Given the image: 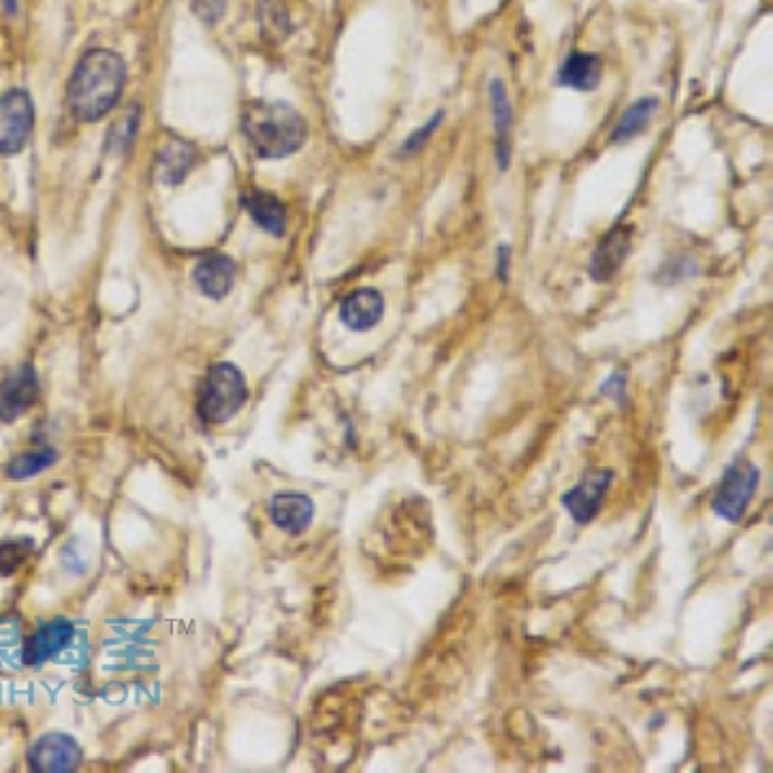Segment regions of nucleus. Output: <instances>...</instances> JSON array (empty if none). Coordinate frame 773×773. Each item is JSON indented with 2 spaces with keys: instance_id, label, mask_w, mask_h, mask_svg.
Here are the masks:
<instances>
[{
  "instance_id": "obj_3",
  "label": "nucleus",
  "mask_w": 773,
  "mask_h": 773,
  "mask_svg": "<svg viewBox=\"0 0 773 773\" xmlns=\"http://www.w3.org/2000/svg\"><path fill=\"white\" fill-rule=\"evenodd\" d=\"M248 402V385L242 372L229 361H220L207 372L197 392V415L207 426H222L240 413Z\"/></svg>"
},
{
  "instance_id": "obj_10",
  "label": "nucleus",
  "mask_w": 773,
  "mask_h": 773,
  "mask_svg": "<svg viewBox=\"0 0 773 773\" xmlns=\"http://www.w3.org/2000/svg\"><path fill=\"white\" fill-rule=\"evenodd\" d=\"M269 515L278 532L299 536L315 521V503L304 493H276L269 503Z\"/></svg>"
},
{
  "instance_id": "obj_14",
  "label": "nucleus",
  "mask_w": 773,
  "mask_h": 773,
  "mask_svg": "<svg viewBox=\"0 0 773 773\" xmlns=\"http://www.w3.org/2000/svg\"><path fill=\"white\" fill-rule=\"evenodd\" d=\"M194 284L209 299H225L235 284V261L225 253H209L194 269Z\"/></svg>"
},
{
  "instance_id": "obj_16",
  "label": "nucleus",
  "mask_w": 773,
  "mask_h": 773,
  "mask_svg": "<svg viewBox=\"0 0 773 773\" xmlns=\"http://www.w3.org/2000/svg\"><path fill=\"white\" fill-rule=\"evenodd\" d=\"M242 207L250 214V220L255 222L263 233L282 238L287 233V207L282 204V199L274 197L269 191H248L242 197Z\"/></svg>"
},
{
  "instance_id": "obj_13",
  "label": "nucleus",
  "mask_w": 773,
  "mask_h": 773,
  "mask_svg": "<svg viewBox=\"0 0 773 773\" xmlns=\"http://www.w3.org/2000/svg\"><path fill=\"white\" fill-rule=\"evenodd\" d=\"M632 248V233L626 227H614L598 242L590 258V278L594 282H611L622 271Z\"/></svg>"
},
{
  "instance_id": "obj_25",
  "label": "nucleus",
  "mask_w": 773,
  "mask_h": 773,
  "mask_svg": "<svg viewBox=\"0 0 773 773\" xmlns=\"http://www.w3.org/2000/svg\"><path fill=\"white\" fill-rule=\"evenodd\" d=\"M0 5H3V11L9 13V16H16L21 9V0H0Z\"/></svg>"
},
{
  "instance_id": "obj_9",
  "label": "nucleus",
  "mask_w": 773,
  "mask_h": 773,
  "mask_svg": "<svg viewBox=\"0 0 773 773\" xmlns=\"http://www.w3.org/2000/svg\"><path fill=\"white\" fill-rule=\"evenodd\" d=\"M611 483H614V472L611 470H590L585 472L573 490H568L562 496V506L568 508V513L573 515L577 524H590L601 511L606 493H609Z\"/></svg>"
},
{
  "instance_id": "obj_6",
  "label": "nucleus",
  "mask_w": 773,
  "mask_h": 773,
  "mask_svg": "<svg viewBox=\"0 0 773 773\" xmlns=\"http://www.w3.org/2000/svg\"><path fill=\"white\" fill-rule=\"evenodd\" d=\"M41 382L34 364H21L0 379V423H16L39 402Z\"/></svg>"
},
{
  "instance_id": "obj_21",
  "label": "nucleus",
  "mask_w": 773,
  "mask_h": 773,
  "mask_svg": "<svg viewBox=\"0 0 773 773\" xmlns=\"http://www.w3.org/2000/svg\"><path fill=\"white\" fill-rule=\"evenodd\" d=\"M34 549L32 539H9L0 541V577H11L16 570L24 568Z\"/></svg>"
},
{
  "instance_id": "obj_20",
  "label": "nucleus",
  "mask_w": 773,
  "mask_h": 773,
  "mask_svg": "<svg viewBox=\"0 0 773 773\" xmlns=\"http://www.w3.org/2000/svg\"><path fill=\"white\" fill-rule=\"evenodd\" d=\"M139 124H142V109H139V103H132V107L124 109V114L111 124L109 129L107 150L111 155H124V152L132 150L139 132Z\"/></svg>"
},
{
  "instance_id": "obj_2",
  "label": "nucleus",
  "mask_w": 773,
  "mask_h": 773,
  "mask_svg": "<svg viewBox=\"0 0 773 773\" xmlns=\"http://www.w3.org/2000/svg\"><path fill=\"white\" fill-rule=\"evenodd\" d=\"M242 132L258 158H289L308 139V124L289 103L253 101L242 111Z\"/></svg>"
},
{
  "instance_id": "obj_7",
  "label": "nucleus",
  "mask_w": 773,
  "mask_h": 773,
  "mask_svg": "<svg viewBox=\"0 0 773 773\" xmlns=\"http://www.w3.org/2000/svg\"><path fill=\"white\" fill-rule=\"evenodd\" d=\"M26 761L37 773H73L83 763V748L73 735L47 733L32 745Z\"/></svg>"
},
{
  "instance_id": "obj_19",
  "label": "nucleus",
  "mask_w": 773,
  "mask_h": 773,
  "mask_svg": "<svg viewBox=\"0 0 773 773\" xmlns=\"http://www.w3.org/2000/svg\"><path fill=\"white\" fill-rule=\"evenodd\" d=\"M654 111H658V99H643L632 103V107L622 114V120L616 122L614 132H611V142L622 145L626 139L637 137L639 132H645L647 124H650V120L654 116Z\"/></svg>"
},
{
  "instance_id": "obj_24",
  "label": "nucleus",
  "mask_w": 773,
  "mask_h": 773,
  "mask_svg": "<svg viewBox=\"0 0 773 773\" xmlns=\"http://www.w3.org/2000/svg\"><path fill=\"white\" fill-rule=\"evenodd\" d=\"M508 255H511V248L500 246L498 248V276L503 278V282L508 278Z\"/></svg>"
},
{
  "instance_id": "obj_17",
  "label": "nucleus",
  "mask_w": 773,
  "mask_h": 773,
  "mask_svg": "<svg viewBox=\"0 0 773 773\" xmlns=\"http://www.w3.org/2000/svg\"><path fill=\"white\" fill-rule=\"evenodd\" d=\"M601 83V58L590 52H573L557 73V86L590 93Z\"/></svg>"
},
{
  "instance_id": "obj_23",
  "label": "nucleus",
  "mask_w": 773,
  "mask_h": 773,
  "mask_svg": "<svg viewBox=\"0 0 773 773\" xmlns=\"http://www.w3.org/2000/svg\"><path fill=\"white\" fill-rule=\"evenodd\" d=\"M227 0H194V13L204 21V24H217L225 16Z\"/></svg>"
},
{
  "instance_id": "obj_11",
  "label": "nucleus",
  "mask_w": 773,
  "mask_h": 773,
  "mask_svg": "<svg viewBox=\"0 0 773 773\" xmlns=\"http://www.w3.org/2000/svg\"><path fill=\"white\" fill-rule=\"evenodd\" d=\"M382 317H385V297L379 289H357L340 302V323L351 333H369L382 323Z\"/></svg>"
},
{
  "instance_id": "obj_18",
  "label": "nucleus",
  "mask_w": 773,
  "mask_h": 773,
  "mask_svg": "<svg viewBox=\"0 0 773 773\" xmlns=\"http://www.w3.org/2000/svg\"><path fill=\"white\" fill-rule=\"evenodd\" d=\"M54 464H58V449L39 447L34 451H24V454L13 457L11 462L5 464V477L13 479V483H24V479L37 477Z\"/></svg>"
},
{
  "instance_id": "obj_5",
  "label": "nucleus",
  "mask_w": 773,
  "mask_h": 773,
  "mask_svg": "<svg viewBox=\"0 0 773 773\" xmlns=\"http://www.w3.org/2000/svg\"><path fill=\"white\" fill-rule=\"evenodd\" d=\"M34 132V103L21 88L0 96V155H16L29 145Z\"/></svg>"
},
{
  "instance_id": "obj_15",
  "label": "nucleus",
  "mask_w": 773,
  "mask_h": 773,
  "mask_svg": "<svg viewBox=\"0 0 773 773\" xmlns=\"http://www.w3.org/2000/svg\"><path fill=\"white\" fill-rule=\"evenodd\" d=\"M490 103H493V127H496V160L498 169L508 171L511 165V132H513V109L508 101L503 80L490 83Z\"/></svg>"
},
{
  "instance_id": "obj_12",
  "label": "nucleus",
  "mask_w": 773,
  "mask_h": 773,
  "mask_svg": "<svg viewBox=\"0 0 773 773\" xmlns=\"http://www.w3.org/2000/svg\"><path fill=\"white\" fill-rule=\"evenodd\" d=\"M197 163H199L197 145L184 137L171 135L163 142V148L158 150V158H155L158 180L163 186H178L180 180L189 176Z\"/></svg>"
},
{
  "instance_id": "obj_1",
  "label": "nucleus",
  "mask_w": 773,
  "mask_h": 773,
  "mask_svg": "<svg viewBox=\"0 0 773 773\" xmlns=\"http://www.w3.org/2000/svg\"><path fill=\"white\" fill-rule=\"evenodd\" d=\"M127 67L111 50H88L67 83V107L78 122H99L122 99Z\"/></svg>"
},
{
  "instance_id": "obj_22",
  "label": "nucleus",
  "mask_w": 773,
  "mask_h": 773,
  "mask_svg": "<svg viewBox=\"0 0 773 773\" xmlns=\"http://www.w3.org/2000/svg\"><path fill=\"white\" fill-rule=\"evenodd\" d=\"M441 120H444V111H438V114L434 116V120H428L426 124H423V127H421V129H415V132H413V135H410V137L406 139V142H402V148H400V155H402V158H406V155H413V152H417V150H421V148H423V145H426V142H428V137H431V135H434V132L438 129V124H441Z\"/></svg>"
},
{
  "instance_id": "obj_8",
  "label": "nucleus",
  "mask_w": 773,
  "mask_h": 773,
  "mask_svg": "<svg viewBox=\"0 0 773 773\" xmlns=\"http://www.w3.org/2000/svg\"><path fill=\"white\" fill-rule=\"evenodd\" d=\"M73 639H75V624L65 616H54L24 639V647H21V663L29 668L45 665L47 660L58 658Z\"/></svg>"
},
{
  "instance_id": "obj_4",
  "label": "nucleus",
  "mask_w": 773,
  "mask_h": 773,
  "mask_svg": "<svg viewBox=\"0 0 773 773\" xmlns=\"http://www.w3.org/2000/svg\"><path fill=\"white\" fill-rule=\"evenodd\" d=\"M758 483H761V470L750 459H735L733 464H727L720 485H716L712 500L714 513L730 521V524L743 521V515L748 513V506L753 503Z\"/></svg>"
}]
</instances>
